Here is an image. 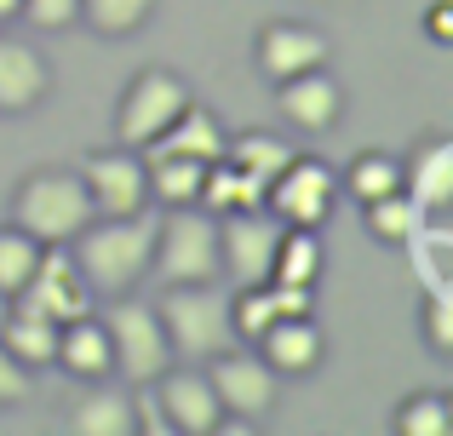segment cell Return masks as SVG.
<instances>
[{
  "label": "cell",
  "instance_id": "cell-1",
  "mask_svg": "<svg viewBox=\"0 0 453 436\" xmlns=\"http://www.w3.org/2000/svg\"><path fill=\"white\" fill-rule=\"evenodd\" d=\"M155 218H161L155 207H144V213H127V218H92L87 230L69 241L81 276L92 281V293H98V299H110V293H133L138 281L150 276Z\"/></svg>",
  "mask_w": 453,
  "mask_h": 436
},
{
  "label": "cell",
  "instance_id": "cell-2",
  "mask_svg": "<svg viewBox=\"0 0 453 436\" xmlns=\"http://www.w3.org/2000/svg\"><path fill=\"white\" fill-rule=\"evenodd\" d=\"M92 218L98 213H92V195L75 167H35L12 190V224L41 247H69Z\"/></svg>",
  "mask_w": 453,
  "mask_h": 436
},
{
  "label": "cell",
  "instance_id": "cell-3",
  "mask_svg": "<svg viewBox=\"0 0 453 436\" xmlns=\"http://www.w3.org/2000/svg\"><path fill=\"white\" fill-rule=\"evenodd\" d=\"M155 316L166 327V345H173V362H207L230 345V293L219 281H166L161 299H155Z\"/></svg>",
  "mask_w": 453,
  "mask_h": 436
},
{
  "label": "cell",
  "instance_id": "cell-4",
  "mask_svg": "<svg viewBox=\"0 0 453 436\" xmlns=\"http://www.w3.org/2000/svg\"><path fill=\"white\" fill-rule=\"evenodd\" d=\"M155 258H150V276L166 281H219V218L207 207H155Z\"/></svg>",
  "mask_w": 453,
  "mask_h": 436
},
{
  "label": "cell",
  "instance_id": "cell-5",
  "mask_svg": "<svg viewBox=\"0 0 453 436\" xmlns=\"http://www.w3.org/2000/svg\"><path fill=\"white\" fill-rule=\"evenodd\" d=\"M104 327H110V350H115V379L155 385L166 368H173V345H166V327H161V316H155V299L110 293Z\"/></svg>",
  "mask_w": 453,
  "mask_h": 436
},
{
  "label": "cell",
  "instance_id": "cell-6",
  "mask_svg": "<svg viewBox=\"0 0 453 436\" xmlns=\"http://www.w3.org/2000/svg\"><path fill=\"white\" fill-rule=\"evenodd\" d=\"M184 103H189V80L184 75H173V69H161V64L138 69V75L121 87V103H115V144L150 149L155 138L184 115Z\"/></svg>",
  "mask_w": 453,
  "mask_h": 436
},
{
  "label": "cell",
  "instance_id": "cell-7",
  "mask_svg": "<svg viewBox=\"0 0 453 436\" xmlns=\"http://www.w3.org/2000/svg\"><path fill=\"white\" fill-rule=\"evenodd\" d=\"M333 207H339V172L316 156H299V149H293V161L265 184V213L276 224L321 230V224L333 218Z\"/></svg>",
  "mask_w": 453,
  "mask_h": 436
},
{
  "label": "cell",
  "instance_id": "cell-8",
  "mask_svg": "<svg viewBox=\"0 0 453 436\" xmlns=\"http://www.w3.org/2000/svg\"><path fill=\"white\" fill-rule=\"evenodd\" d=\"M201 368H207L212 391H219L224 419H242V425H253V419H265L270 408H276V396H281V373L270 368V362L258 356L253 345H242V350L224 345L219 356H207Z\"/></svg>",
  "mask_w": 453,
  "mask_h": 436
},
{
  "label": "cell",
  "instance_id": "cell-9",
  "mask_svg": "<svg viewBox=\"0 0 453 436\" xmlns=\"http://www.w3.org/2000/svg\"><path fill=\"white\" fill-rule=\"evenodd\" d=\"M6 304H23V310L46 316V322H75V316L98 310V293H92V281L81 276V264H75L69 247H41L35 276L23 281V293L6 299Z\"/></svg>",
  "mask_w": 453,
  "mask_h": 436
},
{
  "label": "cell",
  "instance_id": "cell-10",
  "mask_svg": "<svg viewBox=\"0 0 453 436\" xmlns=\"http://www.w3.org/2000/svg\"><path fill=\"white\" fill-rule=\"evenodd\" d=\"M150 396H155V408H161V419H166L173 436H219L224 431L219 391H212L201 362H173V368L150 385Z\"/></svg>",
  "mask_w": 453,
  "mask_h": 436
},
{
  "label": "cell",
  "instance_id": "cell-11",
  "mask_svg": "<svg viewBox=\"0 0 453 436\" xmlns=\"http://www.w3.org/2000/svg\"><path fill=\"white\" fill-rule=\"evenodd\" d=\"M81 184L92 195V213L98 218H127V213H144L150 202V172H144V149H98V156L81 161Z\"/></svg>",
  "mask_w": 453,
  "mask_h": 436
},
{
  "label": "cell",
  "instance_id": "cell-12",
  "mask_svg": "<svg viewBox=\"0 0 453 436\" xmlns=\"http://www.w3.org/2000/svg\"><path fill=\"white\" fill-rule=\"evenodd\" d=\"M327 57H333V41L316 23H299V18H270V23H258V34H253V64L270 87L304 75V69H321Z\"/></svg>",
  "mask_w": 453,
  "mask_h": 436
},
{
  "label": "cell",
  "instance_id": "cell-13",
  "mask_svg": "<svg viewBox=\"0 0 453 436\" xmlns=\"http://www.w3.org/2000/svg\"><path fill=\"white\" fill-rule=\"evenodd\" d=\"M276 235H281V224L270 218L265 207H235V213H219V264L230 270L235 287L270 276Z\"/></svg>",
  "mask_w": 453,
  "mask_h": 436
},
{
  "label": "cell",
  "instance_id": "cell-14",
  "mask_svg": "<svg viewBox=\"0 0 453 436\" xmlns=\"http://www.w3.org/2000/svg\"><path fill=\"white\" fill-rule=\"evenodd\" d=\"M276 110L288 126H299V133H333L344 115V87L327 75V64L321 69H304V75L293 80H276Z\"/></svg>",
  "mask_w": 453,
  "mask_h": 436
},
{
  "label": "cell",
  "instance_id": "cell-15",
  "mask_svg": "<svg viewBox=\"0 0 453 436\" xmlns=\"http://www.w3.org/2000/svg\"><path fill=\"white\" fill-rule=\"evenodd\" d=\"M52 98V64L41 46L0 34V115H29Z\"/></svg>",
  "mask_w": 453,
  "mask_h": 436
},
{
  "label": "cell",
  "instance_id": "cell-16",
  "mask_svg": "<svg viewBox=\"0 0 453 436\" xmlns=\"http://www.w3.org/2000/svg\"><path fill=\"white\" fill-rule=\"evenodd\" d=\"M402 190L413 195V207H419L425 218H448V207H453V144L442 133L419 138V144L408 149V161H402Z\"/></svg>",
  "mask_w": 453,
  "mask_h": 436
},
{
  "label": "cell",
  "instance_id": "cell-17",
  "mask_svg": "<svg viewBox=\"0 0 453 436\" xmlns=\"http://www.w3.org/2000/svg\"><path fill=\"white\" fill-rule=\"evenodd\" d=\"M253 350L281 373V379H304V373L321 368L327 339H321V322H316V316H276V322L253 339Z\"/></svg>",
  "mask_w": 453,
  "mask_h": 436
},
{
  "label": "cell",
  "instance_id": "cell-18",
  "mask_svg": "<svg viewBox=\"0 0 453 436\" xmlns=\"http://www.w3.org/2000/svg\"><path fill=\"white\" fill-rule=\"evenodd\" d=\"M52 368H64L69 379H115V350H110V327L98 310L75 316V322H58V356Z\"/></svg>",
  "mask_w": 453,
  "mask_h": 436
},
{
  "label": "cell",
  "instance_id": "cell-19",
  "mask_svg": "<svg viewBox=\"0 0 453 436\" xmlns=\"http://www.w3.org/2000/svg\"><path fill=\"white\" fill-rule=\"evenodd\" d=\"M69 436H138L133 391L115 379H87V391L69 402Z\"/></svg>",
  "mask_w": 453,
  "mask_h": 436
},
{
  "label": "cell",
  "instance_id": "cell-20",
  "mask_svg": "<svg viewBox=\"0 0 453 436\" xmlns=\"http://www.w3.org/2000/svg\"><path fill=\"white\" fill-rule=\"evenodd\" d=\"M224 144H230V133H224V121L207 110V103L189 98L184 115H178L173 126H166L161 138H155L150 149H166V156H189V161H219Z\"/></svg>",
  "mask_w": 453,
  "mask_h": 436
},
{
  "label": "cell",
  "instance_id": "cell-21",
  "mask_svg": "<svg viewBox=\"0 0 453 436\" xmlns=\"http://www.w3.org/2000/svg\"><path fill=\"white\" fill-rule=\"evenodd\" d=\"M321 270H327V253H321V230H299V224H281L276 235V258H270V276L281 287H310L316 293Z\"/></svg>",
  "mask_w": 453,
  "mask_h": 436
},
{
  "label": "cell",
  "instance_id": "cell-22",
  "mask_svg": "<svg viewBox=\"0 0 453 436\" xmlns=\"http://www.w3.org/2000/svg\"><path fill=\"white\" fill-rule=\"evenodd\" d=\"M0 350H6L12 362H23L29 373L52 368V356H58V322H46V316L12 304V310L0 316Z\"/></svg>",
  "mask_w": 453,
  "mask_h": 436
},
{
  "label": "cell",
  "instance_id": "cell-23",
  "mask_svg": "<svg viewBox=\"0 0 453 436\" xmlns=\"http://www.w3.org/2000/svg\"><path fill=\"white\" fill-rule=\"evenodd\" d=\"M144 172H150V202H155V207H189V202L201 195L207 161L166 156V149H144Z\"/></svg>",
  "mask_w": 453,
  "mask_h": 436
},
{
  "label": "cell",
  "instance_id": "cell-24",
  "mask_svg": "<svg viewBox=\"0 0 453 436\" xmlns=\"http://www.w3.org/2000/svg\"><path fill=\"white\" fill-rule=\"evenodd\" d=\"M390 190H402V156H390V149H362V156L339 172V195H350L356 207L379 202V195H390Z\"/></svg>",
  "mask_w": 453,
  "mask_h": 436
},
{
  "label": "cell",
  "instance_id": "cell-25",
  "mask_svg": "<svg viewBox=\"0 0 453 436\" xmlns=\"http://www.w3.org/2000/svg\"><path fill=\"white\" fill-rule=\"evenodd\" d=\"M224 161H230V167H242L247 179L270 184L293 161V144H288V138H276V133H235L230 144H224Z\"/></svg>",
  "mask_w": 453,
  "mask_h": 436
},
{
  "label": "cell",
  "instance_id": "cell-26",
  "mask_svg": "<svg viewBox=\"0 0 453 436\" xmlns=\"http://www.w3.org/2000/svg\"><path fill=\"white\" fill-rule=\"evenodd\" d=\"M362 213H367V230H373L385 247H413V235L431 224V218L419 213V207H413V195H408V190L379 195V202H367V207H362Z\"/></svg>",
  "mask_w": 453,
  "mask_h": 436
},
{
  "label": "cell",
  "instance_id": "cell-27",
  "mask_svg": "<svg viewBox=\"0 0 453 436\" xmlns=\"http://www.w3.org/2000/svg\"><path fill=\"white\" fill-rule=\"evenodd\" d=\"M390 431H396V436H453V396H442V391H413L408 402H396Z\"/></svg>",
  "mask_w": 453,
  "mask_h": 436
},
{
  "label": "cell",
  "instance_id": "cell-28",
  "mask_svg": "<svg viewBox=\"0 0 453 436\" xmlns=\"http://www.w3.org/2000/svg\"><path fill=\"white\" fill-rule=\"evenodd\" d=\"M155 18V0H81V23L104 41H121V34H138Z\"/></svg>",
  "mask_w": 453,
  "mask_h": 436
},
{
  "label": "cell",
  "instance_id": "cell-29",
  "mask_svg": "<svg viewBox=\"0 0 453 436\" xmlns=\"http://www.w3.org/2000/svg\"><path fill=\"white\" fill-rule=\"evenodd\" d=\"M35 264H41V241L35 235H23L18 224H0V299H18L23 281L35 276Z\"/></svg>",
  "mask_w": 453,
  "mask_h": 436
},
{
  "label": "cell",
  "instance_id": "cell-30",
  "mask_svg": "<svg viewBox=\"0 0 453 436\" xmlns=\"http://www.w3.org/2000/svg\"><path fill=\"white\" fill-rule=\"evenodd\" d=\"M270 322H276V287L270 281H247V287L230 293V333L242 345H253Z\"/></svg>",
  "mask_w": 453,
  "mask_h": 436
},
{
  "label": "cell",
  "instance_id": "cell-31",
  "mask_svg": "<svg viewBox=\"0 0 453 436\" xmlns=\"http://www.w3.org/2000/svg\"><path fill=\"white\" fill-rule=\"evenodd\" d=\"M419 327H425V345L436 350V356H453V299L442 281H425L419 293Z\"/></svg>",
  "mask_w": 453,
  "mask_h": 436
},
{
  "label": "cell",
  "instance_id": "cell-32",
  "mask_svg": "<svg viewBox=\"0 0 453 436\" xmlns=\"http://www.w3.org/2000/svg\"><path fill=\"white\" fill-rule=\"evenodd\" d=\"M23 18H29L35 29H46V34L75 29L81 23V0H23Z\"/></svg>",
  "mask_w": 453,
  "mask_h": 436
},
{
  "label": "cell",
  "instance_id": "cell-33",
  "mask_svg": "<svg viewBox=\"0 0 453 436\" xmlns=\"http://www.w3.org/2000/svg\"><path fill=\"white\" fill-rule=\"evenodd\" d=\"M29 391H35V373L23 368V362H12L6 350H0V408L29 402Z\"/></svg>",
  "mask_w": 453,
  "mask_h": 436
},
{
  "label": "cell",
  "instance_id": "cell-34",
  "mask_svg": "<svg viewBox=\"0 0 453 436\" xmlns=\"http://www.w3.org/2000/svg\"><path fill=\"white\" fill-rule=\"evenodd\" d=\"M425 34H431V41H453V0H436V6L425 11Z\"/></svg>",
  "mask_w": 453,
  "mask_h": 436
},
{
  "label": "cell",
  "instance_id": "cell-35",
  "mask_svg": "<svg viewBox=\"0 0 453 436\" xmlns=\"http://www.w3.org/2000/svg\"><path fill=\"white\" fill-rule=\"evenodd\" d=\"M23 18V0H0V29H6V23H18Z\"/></svg>",
  "mask_w": 453,
  "mask_h": 436
}]
</instances>
